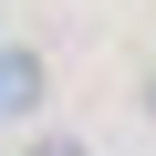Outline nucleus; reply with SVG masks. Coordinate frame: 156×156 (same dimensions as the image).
<instances>
[{"label":"nucleus","mask_w":156,"mask_h":156,"mask_svg":"<svg viewBox=\"0 0 156 156\" xmlns=\"http://www.w3.org/2000/svg\"><path fill=\"white\" fill-rule=\"evenodd\" d=\"M42 83H52L42 52H31V42H0V125H31V115H42Z\"/></svg>","instance_id":"obj_1"},{"label":"nucleus","mask_w":156,"mask_h":156,"mask_svg":"<svg viewBox=\"0 0 156 156\" xmlns=\"http://www.w3.org/2000/svg\"><path fill=\"white\" fill-rule=\"evenodd\" d=\"M21 156H94V146L73 135V125H31V135H21Z\"/></svg>","instance_id":"obj_2"},{"label":"nucleus","mask_w":156,"mask_h":156,"mask_svg":"<svg viewBox=\"0 0 156 156\" xmlns=\"http://www.w3.org/2000/svg\"><path fill=\"white\" fill-rule=\"evenodd\" d=\"M135 104H146V125H156V73H146V94H135Z\"/></svg>","instance_id":"obj_3"}]
</instances>
